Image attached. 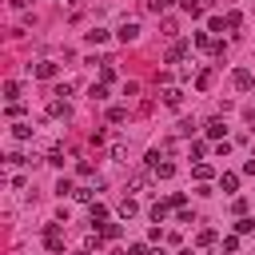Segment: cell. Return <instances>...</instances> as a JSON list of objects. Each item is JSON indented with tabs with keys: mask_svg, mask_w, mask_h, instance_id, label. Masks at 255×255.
I'll return each instance as SVG.
<instances>
[{
	"mask_svg": "<svg viewBox=\"0 0 255 255\" xmlns=\"http://www.w3.org/2000/svg\"><path fill=\"white\" fill-rule=\"evenodd\" d=\"M44 243H48V251H60V247H64V231H60V219L44 227Z\"/></svg>",
	"mask_w": 255,
	"mask_h": 255,
	"instance_id": "6da1fadb",
	"label": "cell"
},
{
	"mask_svg": "<svg viewBox=\"0 0 255 255\" xmlns=\"http://www.w3.org/2000/svg\"><path fill=\"white\" fill-rule=\"evenodd\" d=\"M231 84H235L239 92H247V88L255 84V76H251V68H235V72H231Z\"/></svg>",
	"mask_w": 255,
	"mask_h": 255,
	"instance_id": "7a4b0ae2",
	"label": "cell"
},
{
	"mask_svg": "<svg viewBox=\"0 0 255 255\" xmlns=\"http://www.w3.org/2000/svg\"><path fill=\"white\" fill-rule=\"evenodd\" d=\"M116 36H120V40H124V44H131V40H135V36H139V24H135V20H124V24H120V28H116Z\"/></svg>",
	"mask_w": 255,
	"mask_h": 255,
	"instance_id": "3957f363",
	"label": "cell"
},
{
	"mask_svg": "<svg viewBox=\"0 0 255 255\" xmlns=\"http://www.w3.org/2000/svg\"><path fill=\"white\" fill-rule=\"evenodd\" d=\"M183 56H191V44H187V40H175V44L167 48V64H175V60H183Z\"/></svg>",
	"mask_w": 255,
	"mask_h": 255,
	"instance_id": "277c9868",
	"label": "cell"
},
{
	"mask_svg": "<svg viewBox=\"0 0 255 255\" xmlns=\"http://www.w3.org/2000/svg\"><path fill=\"white\" fill-rule=\"evenodd\" d=\"M203 131H207L211 139H223V131H227V124H223V120L215 116V120H207V124H203Z\"/></svg>",
	"mask_w": 255,
	"mask_h": 255,
	"instance_id": "5b68a950",
	"label": "cell"
},
{
	"mask_svg": "<svg viewBox=\"0 0 255 255\" xmlns=\"http://www.w3.org/2000/svg\"><path fill=\"white\" fill-rule=\"evenodd\" d=\"M223 24H227V32H239V28H243V12H235V8H231V12L223 16Z\"/></svg>",
	"mask_w": 255,
	"mask_h": 255,
	"instance_id": "8992f818",
	"label": "cell"
},
{
	"mask_svg": "<svg viewBox=\"0 0 255 255\" xmlns=\"http://www.w3.org/2000/svg\"><path fill=\"white\" fill-rule=\"evenodd\" d=\"M163 104H167V108H179V104H183V92H179V88H163Z\"/></svg>",
	"mask_w": 255,
	"mask_h": 255,
	"instance_id": "52a82bcc",
	"label": "cell"
},
{
	"mask_svg": "<svg viewBox=\"0 0 255 255\" xmlns=\"http://www.w3.org/2000/svg\"><path fill=\"white\" fill-rule=\"evenodd\" d=\"M179 8H183L187 16H203V8H207V4H203V0H179Z\"/></svg>",
	"mask_w": 255,
	"mask_h": 255,
	"instance_id": "ba28073f",
	"label": "cell"
},
{
	"mask_svg": "<svg viewBox=\"0 0 255 255\" xmlns=\"http://www.w3.org/2000/svg\"><path fill=\"white\" fill-rule=\"evenodd\" d=\"M36 76H40V80H52V76H56V64H52V60H40V64H36Z\"/></svg>",
	"mask_w": 255,
	"mask_h": 255,
	"instance_id": "9c48e42d",
	"label": "cell"
},
{
	"mask_svg": "<svg viewBox=\"0 0 255 255\" xmlns=\"http://www.w3.org/2000/svg\"><path fill=\"white\" fill-rule=\"evenodd\" d=\"M219 187H223V191H235V187H239V175H235V171H223V175H219Z\"/></svg>",
	"mask_w": 255,
	"mask_h": 255,
	"instance_id": "30bf717a",
	"label": "cell"
},
{
	"mask_svg": "<svg viewBox=\"0 0 255 255\" xmlns=\"http://www.w3.org/2000/svg\"><path fill=\"white\" fill-rule=\"evenodd\" d=\"M48 116H64V120H68V104H64L60 96H56V100L48 104Z\"/></svg>",
	"mask_w": 255,
	"mask_h": 255,
	"instance_id": "8fae6325",
	"label": "cell"
},
{
	"mask_svg": "<svg viewBox=\"0 0 255 255\" xmlns=\"http://www.w3.org/2000/svg\"><path fill=\"white\" fill-rule=\"evenodd\" d=\"M211 243H215V231H211V227H203V231L195 235V247H211Z\"/></svg>",
	"mask_w": 255,
	"mask_h": 255,
	"instance_id": "7c38bea8",
	"label": "cell"
},
{
	"mask_svg": "<svg viewBox=\"0 0 255 255\" xmlns=\"http://www.w3.org/2000/svg\"><path fill=\"white\" fill-rule=\"evenodd\" d=\"M4 96H8V104H16V100H20V84L8 80V84H4Z\"/></svg>",
	"mask_w": 255,
	"mask_h": 255,
	"instance_id": "4fadbf2b",
	"label": "cell"
},
{
	"mask_svg": "<svg viewBox=\"0 0 255 255\" xmlns=\"http://www.w3.org/2000/svg\"><path fill=\"white\" fill-rule=\"evenodd\" d=\"M128 120V108H108V124H124Z\"/></svg>",
	"mask_w": 255,
	"mask_h": 255,
	"instance_id": "5bb4252c",
	"label": "cell"
},
{
	"mask_svg": "<svg viewBox=\"0 0 255 255\" xmlns=\"http://www.w3.org/2000/svg\"><path fill=\"white\" fill-rule=\"evenodd\" d=\"M167 207H171V203H151V219L163 223V219H167Z\"/></svg>",
	"mask_w": 255,
	"mask_h": 255,
	"instance_id": "9a60e30c",
	"label": "cell"
},
{
	"mask_svg": "<svg viewBox=\"0 0 255 255\" xmlns=\"http://www.w3.org/2000/svg\"><path fill=\"white\" fill-rule=\"evenodd\" d=\"M235 231H239V235H251V231H255V219H247V215H239V223H235Z\"/></svg>",
	"mask_w": 255,
	"mask_h": 255,
	"instance_id": "2e32d148",
	"label": "cell"
},
{
	"mask_svg": "<svg viewBox=\"0 0 255 255\" xmlns=\"http://www.w3.org/2000/svg\"><path fill=\"white\" fill-rule=\"evenodd\" d=\"M112 80H116V68L104 60V68H100V84H112Z\"/></svg>",
	"mask_w": 255,
	"mask_h": 255,
	"instance_id": "e0dca14e",
	"label": "cell"
},
{
	"mask_svg": "<svg viewBox=\"0 0 255 255\" xmlns=\"http://www.w3.org/2000/svg\"><path fill=\"white\" fill-rule=\"evenodd\" d=\"M195 88H199V92H207V88H211V72H207V68L195 76Z\"/></svg>",
	"mask_w": 255,
	"mask_h": 255,
	"instance_id": "ac0fdd59",
	"label": "cell"
},
{
	"mask_svg": "<svg viewBox=\"0 0 255 255\" xmlns=\"http://www.w3.org/2000/svg\"><path fill=\"white\" fill-rule=\"evenodd\" d=\"M112 159H120V163H128V143H112Z\"/></svg>",
	"mask_w": 255,
	"mask_h": 255,
	"instance_id": "d6986e66",
	"label": "cell"
},
{
	"mask_svg": "<svg viewBox=\"0 0 255 255\" xmlns=\"http://www.w3.org/2000/svg\"><path fill=\"white\" fill-rule=\"evenodd\" d=\"M211 175H215V171H211V167H207V163H195V179H199V183H207V179H211Z\"/></svg>",
	"mask_w": 255,
	"mask_h": 255,
	"instance_id": "ffe728a7",
	"label": "cell"
},
{
	"mask_svg": "<svg viewBox=\"0 0 255 255\" xmlns=\"http://www.w3.org/2000/svg\"><path fill=\"white\" fill-rule=\"evenodd\" d=\"M135 211H139V207H135V199H124V203H120V215H124V219H131Z\"/></svg>",
	"mask_w": 255,
	"mask_h": 255,
	"instance_id": "44dd1931",
	"label": "cell"
},
{
	"mask_svg": "<svg viewBox=\"0 0 255 255\" xmlns=\"http://www.w3.org/2000/svg\"><path fill=\"white\" fill-rule=\"evenodd\" d=\"M108 219V207L104 203H92V223H104Z\"/></svg>",
	"mask_w": 255,
	"mask_h": 255,
	"instance_id": "7402d4cb",
	"label": "cell"
},
{
	"mask_svg": "<svg viewBox=\"0 0 255 255\" xmlns=\"http://www.w3.org/2000/svg\"><path fill=\"white\" fill-rule=\"evenodd\" d=\"M100 235H104V239H120V223H104Z\"/></svg>",
	"mask_w": 255,
	"mask_h": 255,
	"instance_id": "603a6c76",
	"label": "cell"
},
{
	"mask_svg": "<svg viewBox=\"0 0 255 255\" xmlns=\"http://www.w3.org/2000/svg\"><path fill=\"white\" fill-rule=\"evenodd\" d=\"M56 195H76V187H72V179H60V183H56Z\"/></svg>",
	"mask_w": 255,
	"mask_h": 255,
	"instance_id": "cb8c5ba5",
	"label": "cell"
},
{
	"mask_svg": "<svg viewBox=\"0 0 255 255\" xmlns=\"http://www.w3.org/2000/svg\"><path fill=\"white\" fill-rule=\"evenodd\" d=\"M207 32H227V24H223V16H211V24H207Z\"/></svg>",
	"mask_w": 255,
	"mask_h": 255,
	"instance_id": "d4e9b609",
	"label": "cell"
},
{
	"mask_svg": "<svg viewBox=\"0 0 255 255\" xmlns=\"http://www.w3.org/2000/svg\"><path fill=\"white\" fill-rule=\"evenodd\" d=\"M48 163H52V167H64V151H60V147H56V151H48Z\"/></svg>",
	"mask_w": 255,
	"mask_h": 255,
	"instance_id": "484cf974",
	"label": "cell"
},
{
	"mask_svg": "<svg viewBox=\"0 0 255 255\" xmlns=\"http://www.w3.org/2000/svg\"><path fill=\"white\" fill-rule=\"evenodd\" d=\"M88 40H92V44H104V40H108V32H104V28H96V32H88Z\"/></svg>",
	"mask_w": 255,
	"mask_h": 255,
	"instance_id": "4316f807",
	"label": "cell"
},
{
	"mask_svg": "<svg viewBox=\"0 0 255 255\" xmlns=\"http://www.w3.org/2000/svg\"><path fill=\"white\" fill-rule=\"evenodd\" d=\"M92 100H108V88L104 84H92Z\"/></svg>",
	"mask_w": 255,
	"mask_h": 255,
	"instance_id": "83f0119b",
	"label": "cell"
},
{
	"mask_svg": "<svg viewBox=\"0 0 255 255\" xmlns=\"http://www.w3.org/2000/svg\"><path fill=\"white\" fill-rule=\"evenodd\" d=\"M175 131H179V135H191V131H195V124H191V120H179V128H175Z\"/></svg>",
	"mask_w": 255,
	"mask_h": 255,
	"instance_id": "f1b7e54d",
	"label": "cell"
},
{
	"mask_svg": "<svg viewBox=\"0 0 255 255\" xmlns=\"http://www.w3.org/2000/svg\"><path fill=\"white\" fill-rule=\"evenodd\" d=\"M76 199H84V203H96V199H92V187H76Z\"/></svg>",
	"mask_w": 255,
	"mask_h": 255,
	"instance_id": "f546056e",
	"label": "cell"
},
{
	"mask_svg": "<svg viewBox=\"0 0 255 255\" xmlns=\"http://www.w3.org/2000/svg\"><path fill=\"white\" fill-rule=\"evenodd\" d=\"M223 251H227V255H235V251H239V239H235V235H231V239H223Z\"/></svg>",
	"mask_w": 255,
	"mask_h": 255,
	"instance_id": "4dcf8cb0",
	"label": "cell"
},
{
	"mask_svg": "<svg viewBox=\"0 0 255 255\" xmlns=\"http://www.w3.org/2000/svg\"><path fill=\"white\" fill-rule=\"evenodd\" d=\"M128 255H147V243H131V247H128Z\"/></svg>",
	"mask_w": 255,
	"mask_h": 255,
	"instance_id": "1f68e13d",
	"label": "cell"
},
{
	"mask_svg": "<svg viewBox=\"0 0 255 255\" xmlns=\"http://www.w3.org/2000/svg\"><path fill=\"white\" fill-rule=\"evenodd\" d=\"M167 4H171V0H147V8H155V12H163Z\"/></svg>",
	"mask_w": 255,
	"mask_h": 255,
	"instance_id": "d6a6232c",
	"label": "cell"
},
{
	"mask_svg": "<svg viewBox=\"0 0 255 255\" xmlns=\"http://www.w3.org/2000/svg\"><path fill=\"white\" fill-rule=\"evenodd\" d=\"M243 175H255V155H251V159L243 163Z\"/></svg>",
	"mask_w": 255,
	"mask_h": 255,
	"instance_id": "836d02e7",
	"label": "cell"
},
{
	"mask_svg": "<svg viewBox=\"0 0 255 255\" xmlns=\"http://www.w3.org/2000/svg\"><path fill=\"white\" fill-rule=\"evenodd\" d=\"M147 255H163V251H147Z\"/></svg>",
	"mask_w": 255,
	"mask_h": 255,
	"instance_id": "e575fe53",
	"label": "cell"
},
{
	"mask_svg": "<svg viewBox=\"0 0 255 255\" xmlns=\"http://www.w3.org/2000/svg\"><path fill=\"white\" fill-rule=\"evenodd\" d=\"M223 4H227V0H223Z\"/></svg>",
	"mask_w": 255,
	"mask_h": 255,
	"instance_id": "d590c367",
	"label": "cell"
}]
</instances>
